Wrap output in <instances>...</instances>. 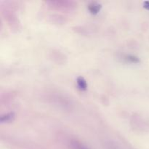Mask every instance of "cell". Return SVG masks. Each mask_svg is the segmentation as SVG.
<instances>
[{"instance_id": "1", "label": "cell", "mask_w": 149, "mask_h": 149, "mask_svg": "<svg viewBox=\"0 0 149 149\" xmlns=\"http://www.w3.org/2000/svg\"><path fill=\"white\" fill-rule=\"evenodd\" d=\"M71 147L72 149H89L88 147L86 146L82 143L79 141H76V140L71 141Z\"/></svg>"}, {"instance_id": "2", "label": "cell", "mask_w": 149, "mask_h": 149, "mask_svg": "<svg viewBox=\"0 0 149 149\" xmlns=\"http://www.w3.org/2000/svg\"><path fill=\"white\" fill-rule=\"evenodd\" d=\"M88 8L90 13H93V14H97V13L100 11V8H101V5L97 4V3L94 2L90 4V5H89Z\"/></svg>"}, {"instance_id": "3", "label": "cell", "mask_w": 149, "mask_h": 149, "mask_svg": "<svg viewBox=\"0 0 149 149\" xmlns=\"http://www.w3.org/2000/svg\"><path fill=\"white\" fill-rule=\"evenodd\" d=\"M77 84H78L79 87L81 90H87V81H86V80L84 79L83 77H78L77 79Z\"/></svg>"}, {"instance_id": "4", "label": "cell", "mask_w": 149, "mask_h": 149, "mask_svg": "<svg viewBox=\"0 0 149 149\" xmlns=\"http://www.w3.org/2000/svg\"><path fill=\"white\" fill-rule=\"evenodd\" d=\"M15 115L13 113H7V114L4 115L1 117V122L2 123H5V122H10L14 119Z\"/></svg>"}, {"instance_id": "5", "label": "cell", "mask_w": 149, "mask_h": 149, "mask_svg": "<svg viewBox=\"0 0 149 149\" xmlns=\"http://www.w3.org/2000/svg\"><path fill=\"white\" fill-rule=\"evenodd\" d=\"M143 7H144V8L147 9V10H149V1H144V2H143Z\"/></svg>"}]
</instances>
